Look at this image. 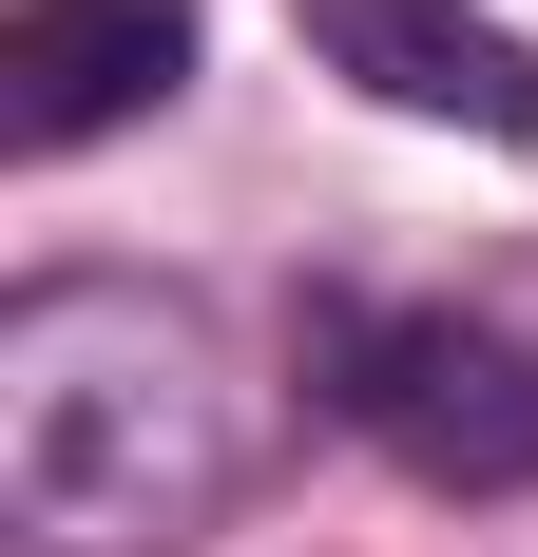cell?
<instances>
[{"mask_svg":"<svg viewBox=\"0 0 538 557\" xmlns=\"http://www.w3.org/2000/svg\"><path fill=\"white\" fill-rule=\"evenodd\" d=\"M193 77V0H20L0 20V154H97Z\"/></svg>","mask_w":538,"mask_h":557,"instance_id":"obj_4","label":"cell"},{"mask_svg":"<svg viewBox=\"0 0 538 557\" xmlns=\"http://www.w3.org/2000/svg\"><path fill=\"white\" fill-rule=\"evenodd\" d=\"M327 423H366L424 500H538V346L481 308H327Z\"/></svg>","mask_w":538,"mask_h":557,"instance_id":"obj_2","label":"cell"},{"mask_svg":"<svg viewBox=\"0 0 538 557\" xmlns=\"http://www.w3.org/2000/svg\"><path fill=\"white\" fill-rule=\"evenodd\" d=\"M289 39H308L346 97L442 115V135H481V154H519V135H538V39H519V20H481V0H289Z\"/></svg>","mask_w":538,"mask_h":557,"instance_id":"obj_3","label":"cell"},{"mask_svg":"<svg viewBox=\"0 0 538 557\" xmlns=\"http://www.w3.org/2000/svg\"><path fill=\"white\" fill-rule=\"evenodd\" d=\"M269 461V385L193 288L39 270L0 308V539L20 557H193Z\"/></svg>","mask_w":538,"mask_h":557,"instance_id":"obj_1","label":"cell"}]
</instances>
